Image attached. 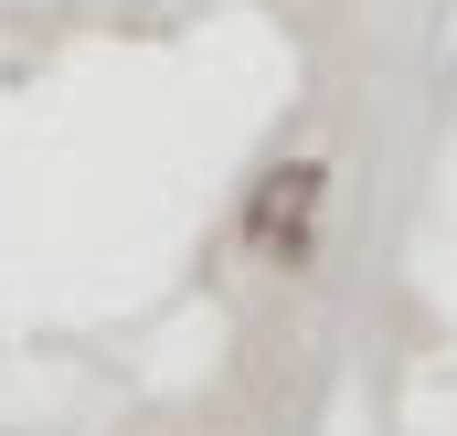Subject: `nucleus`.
<instances>
[{"mask_svg": "<svg viewBox=\"0 0 457 436\" xmlns=\"http://www.w3.org/2000/svg\"><path fill=\"white\" fill-rule=\"evenodd\" d=\"M320 223H330V160L320 149H287V160H266V181L245 192V256L266 266V277H309L320 266Z\"/></svg>", "mask_w": 457, "mask_h": 436, "instance_id": "nucleus-1", "label": "nucleus"}]
</instances>
